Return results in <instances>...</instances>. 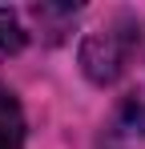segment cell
<instances>
[{
  "label": "cell",
  "mask_w": 145,
  "mask_h": 149,
  "mask_svg": "<svg viewBox=\"0 0 145 149\" xmlns=\"http://www.w3.org/2000/svg\"><path fill=\"white\" fill-rule=\"evenodd\" d=\"M133 45H137V32H133L129 20H117V24L93 32L89 45H85V69H89V77L93 81H113L125 69Z\"/></svg>",
  "instance_id": "obj_1"
},
{
  "label": "cell",
  "mask_w": 145,
  "mask_h": 149,
  "mask_svg": "<svg viewBox=\"0 0 145 149\" xmlns=\"http://www.w3.org/2000/svg\"><path fill=\"white\" fill-rule=\"evenodd\" d=\"M0 149H24V117L16 97L0 85Z\"/></svg>",
  "instance_id": "obj_2"
},
{
  "label": "cell",
  "mask_w": 145,
  "mask_h": 149,
  "mask_svg": "<svg viewBox=\"0 0 145 149\" xmlns=\"http://www.w3.org/2000/svg\"><path fill=\"white\" fill-rule=\"evenodd\" d=\"M20 45H24L20 20H16L8 8H0V61H4V56H12V52H20Z\"/></svg>",
  "instance_id": "obj_3"
}]
</instances>
